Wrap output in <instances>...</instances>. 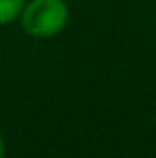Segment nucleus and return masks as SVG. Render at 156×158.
Listing matches in <instances>:
<instances>
[{
	"label": "nucleus",
	"instance_id": "4",
	"mask_svg": "<svg viewBox=\"0 0 156 158\" xmlns=\"http://www.w3.org/2000/svg\"><path fill=\"white\" fill-rule=\"evenodd\" d=\"M154 120H156V112H154Z\"/></svg>",
	"mask_w": 156,
	"mask_h": 158
},
{
	"label": "nucleus",
	"instance_id": "2",
	"mask_svg": "<svg viewBox=\"0 0 156 158\" xmlns=\"http://www.w3.org/2000/svg\"><path fill=\"white\" fill-rule=\"evenodd\" d=\"M28 0H0V26H8L20 18Z\"/></svg>",
	"mask_w": 156,
	"mask_h": 158
},
{
	"label": "nucleus",
	"instance_id": "3",
	"mask_svg": "<svg viewBox=\"0 0 156 158\" xmlns=\"http://www.w3.org/2000/svg\"><path fill=\"white\" fill-rule=\"evenodd\" d=\"M4 154H6V142H4V136L0 132V158H4Z\"/></svg>",
	"mask_w": 156,
	"mask_h": 158
},
{
	"label": "nucleus",
	"instance_id": "1",
	"mask_svg": "<svg viewBox=\"0 0 156 158\" xmlns=\"http://www.w3.org/2000/svg\"><path fill=\"white\" fill-rule=\"evenodd\" d=\"M70 10L64 0H28L20 14V26L32 38H52L66 28Z\"/></svg>",
	"mask_w": 156,
	"mask_h": 158
}]
</instances>
